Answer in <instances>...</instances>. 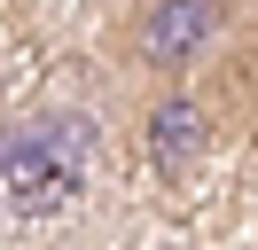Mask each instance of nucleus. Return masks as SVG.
I'll return each instance as SVG.
<instances>
[{
	"instance_id": "obj_1",
	"label": "nucleus",
	"mask_w": 258,
	"mask_h": 250,
	"mask_svg": "<svg viewBox=\"0 0 258 250\" xmlns=\"http://www.w3.org/2000/svg\"><path fill=\"white\" fill-rule=\"evenodd\" d=\"M94 172V125L86 109H24L0 125V203L16 219H47L86 196Z\"/></svg>"
},
{
	"instance_id": "obj_2",
	"label": "nucleus",
	"mask_w": 258,
	"mask_h": 250,
	"mask_svg": "<svg viewBox=\"0 0 258 250\" xmlns=\"http://www.w3.org/2000/svg\"><path fill=\"white\" fill-rule=\"evenodd\" d=\"M227 16H235V0H149L133 24V71H149L157 86H180L219 47Z\"/></svg>"
},
{
	"instance_id": "obj_3",
	"label": "nucleus",
	"mask_w": 258,
	"mask_h": 250,
	"mask_svg": "<svg viewBox=\"0 0 258 250\" xmlns=\"http://www.w3.org/2000/svg\"><path fill=\"white\" fill-rule=\"evenodd\" d=\"M149 164H157L164 188H188V172L204 164V109H196L188 86H164L149 102Z\"/></svg>"
}]
</instances>
